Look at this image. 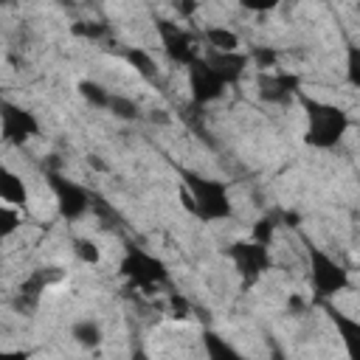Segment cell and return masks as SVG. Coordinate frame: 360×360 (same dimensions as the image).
Segmentation results:
<instances>
[{
  "mask_svg": "<svg viewBox=\"0 0 360 360\" xmlns=\"http://www.w3.org/2000/svg\"><path fill=\"white\" fill-rule=\"evenodd\" d=\"M166 312L174 318V321H188L191 318V304L183 292H169L166 295Z\"/></svg>",
  "mask_w": 360,
  "mask_h": 360,
  "instance_id": "ffe728a7",
  "label": "cell"
},
{
  "mask_svg": "<svg viewBox=\"0 0 360 360\" xmlns=\"http://www.w3.org/2000/svg\"><path fill=\"white\" fill-rule=\"evenodd\" d=\"M231 84L222 79V73H217L202 56L188 68V96L197 107H205V104H214L225 96Z\"/></svg>",
  "mask_w": 360,
  "mask_h": 360,
  "instance_id": "ba28073f",
  "label": "cell"
},
{
  "mask_svg": "<svg viewBox=\"0 0 360 360\" xmlns=\"http://www.w3.org/2000/svg\"><path fill=\"white\" fill-rule=\"evenodd\" d=\"M278 228H281V214H278V211H267V214H262V217L250 225V239L259 242V245H264V248H273Z\"/></svg>",
  "mask_w": 360,
  "mask_h": 360,
  "instance_id": "2e32d148",
  "label": "cell"
},
{
  "mask_svg": "<svg viewBox=\"0 0 360 360\" xmlns=\"http://www.w3.org/2000/svg\"><path fill=\"white\" fill-rule=\"evenodd\" d=\"M304 104V143L312 149H335L352 127V118L343 107L321 98H301Z\"/></svg>",
  "mask_w": 360,
  "mask_h": 360,
  "instance_id": "6da1fadb",
  "label": "cell"
},
{
  "mask_svg": "<svg viewBox=\"0 0 360 360\" xmlns=\"http://www.w3.org/2000/svg\"><path fill=\"white\" fill-rule=\"evenodd\" d=\"M228 256H231V264L236 270V276L242 278V284H253L259 281L267 270H273V256H270V248L253 242V239H242V242H233L228 248Z\"/></svg>",
  "mask_w": 360,
  "mask_h": 360,
  "instance_id": "52a82bcc",
  "label": "cell"
},
{
  "mask_svg": "<svg viewBox=\"0 0 360 360\" xmlns=\"http://www.w3.org/2000/svg\"><path fill=\"white\" fill-rule=\"evenodd\" d=\"M70 253L76 256V262H82V264H87V267L101 262V248H98V242L90 239V236H79V239H73Z\"/></svg>",
  "mask_w": 360,
  "mask_h": 360,
  "instance_id": "d6986e66",
  "label": "cell"
},
{
  "mask_svg": "<svg viewBox=\"0 0 360 360\" xmlns=\"http://www.w3.org/2000/svg\"><path fill=\"white\" fill-rule=\"evenodd\" d=\"M307 276H309L315 298H323V301L338 298L352 284L349 270L332 253H326L321 248H307Z\"/></svg>",
  "mask_w": 360,
  "mask_h": 360,
  "instance_id": "277c9868",
  "label": "cell"
},
{
  "mask_svg": "<svg viewBox=\"0 0 360 360\" xmlns=\"http://www.w3.org/2000/svg\"><path fill=\"white\" fill-rule=\"evenodd\" d=\"M76 90H79V96H82L90 107H96V110H110L112 90L104 87V84H98L96 79H82V82L76 84Z\"/></svg>",
  "mask_w": 360,
  "mask_h": 360,
  "instance_id": "e0dca14e",
  "label": "cell"
},
{
  "mask_svg": "<svg viewBox=\"0 0 360 360\" xmlns=\"http://www.w3.org/2000/svg\"><path fill=\"white\" fill-rule=\"evenodd\" d=\"M329 315H332L335 329L340 332V343L346 349V357L349 360H360V321L352 318L349 312L335 309V307H329Z\"/></svg>",
  "mask_w": 360,
  "mask_h": 360,
  "instance_id": "8fae6325",
  "label": "cell"
},
{
  "mask_svg": "<svg viewBox=\"0 0 360 360\" xmlns=\"http://www.w3.org/2000/svg\"><path fill=\"white\" fill-rule=\"evenodd\" d=\"M48 186L53 191L56 211H59L62 219L79 222L82 217H87L93 211V202L96 200H93V194L82 183H76V180H70V177H65L59 172H48Z\"/></svg>",
  "mask_w": 360,
  "mask_h": 360,
  "instance_id": "8992f818",
  "label": "cell"
},
{
  "mask_svg": "<svg viewBox=\"0 0 360 360\" xmlns=\"http://www.w3.org/2000/svg\"><path fill=\"white\" fill-rule=\"evenodd\" d=\"M183 177V188L191 197V217L214 225V222H225L233 217V200H231V188L225 180L219 177H208L200 172H180Z\"/></svg>",
  "mask_w": 360,
  "mask_h": 360,
  "instance_id": "7a4b0ae2",
  "label": "cell"
},
{
  "mask_svg": "<svg viewBox=\"0 0 360 360\" xmlns=\"http://www.w3.org/2000/svg\"><path fill=\"white\" fill-rule=\"evenodd\" d=\"M0 121H3V141L8 146H22L25 141L37 138L39 135V121L31 110H22L11 101H3V112H0Z\"/></svg>",
  "mask_w": 360,
  "mask_h": 360,
  "instance_id": "9c48e42d",
  "label": "cell"
},
{
  "mask_svg": "<svg viewBox=\"0 0 360 360\" xmlns=\"http://www.w3.org/2000/svg\"><path fill=\"white\" fill-rule=\"evenodd\" d=\"M124 59H127V65L141 76V79H155L158 76V59H155V53L152 51H146L143 45H129L127 51H124Z\"/></svg>",
  "mask_w": 360,
  "mask_h": 360,
  "instance_id": "9a60e30c",
  "label": "cell"
},
{
  "mask_svg": "<svg viewBox=\"0 0 360 360\" xmlns=\"http://www.w3.org/2000/svg\"><path fill=\"white\" fill-rule=\"evenodd\" d=\"M158 39H160V53L166 56V62L177 65V68H191L200 56H202V39L200 31L186 28L177 20H158L155 22Z\"/></svg>",
  "mask_w": 360,
  "mask_h": 360,
  "instance_id": "3957f363",
  "label": "cell"
},
{
  "mask_svg": "<svg viewBox=\"0 0 360 360\" xmlns=\"http://www.w3.org/2000/svg\"><path fill=\"white\" fill-rule=\"evenodd\" d=\"M346 82L354 90H360V45L346 48Z\"/></svg>",
  "mask_w": 360,
  "mask_h": 360,
  "instance_id": "44dd1931",
  "label": "cell"
},
{
  "mask_svg": "<svg viewBox=\"0 0 360 360\" xmlns=\"http://www.w3.org/2000/svg\"><path fill=\"white\" fill-rule=\"evenodd\" d=\"M76 37H84V39H93V42H98L110 28L104 25V22H73V28H70Z\"/></svg>",
  "mask_w": 360,
  "mask_h": 360,
  "instance_id": "7402d4cb",
  "label": "cell"
},
{
  "mask_svg": "<svg viewBox=\"0 0 360 360\" xmlns=\"http://www.w3.org/2000/svg\"><path fill=\"white\" fill-rule=\"evenodd\" d=\"M0 200L3 205H14V208H25L28 202V186L22 180V174H17L14 169H6L3 172V180H0Z\"/></svg>",
  "mask_w": 360,
  "mask_h": 360,
  "instance_id": "4fadbf2b",
  "label": "cell"
},
{
  "mask_svg": "<svg viewBox=\"0 0 360 360\" xmlns=\"http://www.w3.org/2000/svg\"><path fill=\"white\" fill-rule=\"evenodd\" d=\"M110 112L121 121H138L141 118V107L132 96H124V93H112L110 98Z\"/></svg>",
  "mask_w": 360,
  "mask_h": 360,
  "instance_id": "ac0fdd59",
  "label": "cell"
},
{
  "mask_svg": "<svg viewBox=\"0 0 360 360\" xmlns=\"http://www.w3.org/2000/svg\"><path fill=\"white\" fill-rule=\"evenodd\" d=\"M200 39H202V51H217V53H239L242 51V37L225 22L200 25Z\"/></svg>",
  "mask_w": 360,
  "mask_h": 360,
  "instance_id": "30bf717a",
  "label": "cell"
},
{
  "mask_svg": "<svg viewBox=\"0 0 360 360\" xmlns=\"http://www.w3.org/2000/svg\"><path fill=\"white\" fill-rule=\"evenodd\" d=\"M70 338L82 349H98L104 340V332H101V323L96 318H79L70 323Z\"/></svg>",
  "mask_w": 360,
  "mask_h": 360,
  "instance_id": "5bb4252c",
  "label": "cell"
},
{
  "mask_svg": "<svg viewBox=\"0 0 360 360\" xmlns=\"http://www.w3.org/2000/svg\"><path fill=\"white\" fill-rule=\"evenodd\" d=\"M118 270L141 292H152V290H160L169 284V270H166L163 259H158L155 253H149L143 248H127L118 262Z\"/></svg>",
  "mask_w": 360,
  "mask_h": 360,
  "instance_id": "5b68a950",
  "label": "cell"
},
{
  "mask_svg": "<svg viewBox=\"0 0 360 360\" xmlns=\"http://www.w3.org/2000/svg\"><path fill=\"white\" fill-rule=\"evenodd\" d=\"M200 349H202V357L205 360H248L233 343H228L214 329H202L200 332Z\"/></svg>",
  "mask_w": 360,
  "mask_h": 360,
  "instance_id": "7c38bea8",
  "label": "cell"
}]
</instances>
